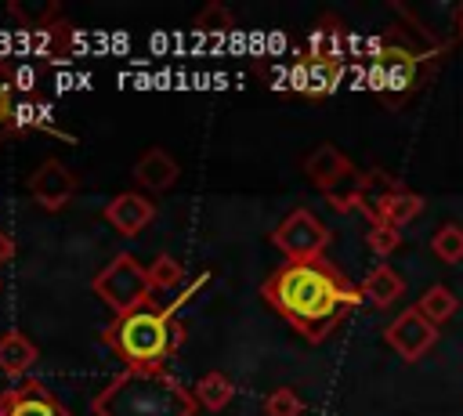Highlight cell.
<instances>
[{"instance_id":"15","label":"cell","mask_w":463,"mask_h":416,"mask_svg":"<svg viewBox=\"0 0 463 416\" xmlns=\"http://www.w3.org/2000/svg\"><path fill=\"white\" fill-rule=\"evenodd\" d=\"M36 344L25 336V333H18V329H11V333H4L0 336V369L7 373V376H22V373H29V365L36 362Z\"/></svg>"},{"instance_id":"21","label":"cell","mask_w":463,"mask_h":416,"mask_svg":"<svg viewBox=\"0 0 463 416\" xmlns=\"http://www.w3.org/2000/svg\"><path fill=\"white\" fill-rule=\"evenodd\" d=\"M264 412L268 416H300L304 412V402L293 387H275L268 398H264Z\"/></svg>"},{"instance_id":"14","label":"cell","mask_w":463,"mask_h":416,"mask_svg":"<svg viewBox=\"0 0 463 416\" xmlns=\"http://www.w3.org/2000/svg\"><path fill=\"white\" fill-rule=\"evenodd\" d=\"M405 293V279L391 268V264H376L365 279H362V297L376 307H391L398 297Z\"/></svg>"},{"instance_id":"3","label":"cell","mask_w":463,"mask_h":416,"mask_svg":"<svg viewBox=\"0 0 463 416\" xmlns=\"http://www.w3.org/2000/svg\"><path fill=\"white\" fill-rule=\"evenodd\" d=\"M101 336L127 362V369L163 373V362L181 344V326L166 311H159L152 304H141V307H134L127 315H116L112 326Z\"/></svg>"},{"instance_id":"9","label":"cell","mask_w":463,"mask_h":416,"mask_svg":"<svg viewBox=\"0 0 463 416\" xmlns=\"http://www.w3.org/2000/svg\"><path fill=\"white\" fill-rule=\"evenodd\" d=\"M105 221L119 232V235H137V232H145L148 224H152V217H156V203L145 195V192H119V195H112L109 203H105Z\"/></svg>"},{"instance_id":"7","label":"cell","mask_w":463,"mask_h":416,"mask_svg":"<svg viewBox=\"0 0 463 416\" xmlns=\"http://www.w3.org/2000/svg\"><path fill=\"white\" fill-rule=\"evenodd\" d=\"M72 192H76V177H72V170H69L65 163H58V159H43V163L29 174V195H33V203L43 206V210H61V206L72 199Z\"/></svg>"},{"instance_id":"13","label":"cell","mask_w":463,"mask_h":416,"mask_svg":"<svg viewBox=\"0 0 463 416\" xmlns=\"http://www.w3.org/2000/svg\"><path fill=\"white\" fill-rule=\"evenodd\" d=\"M336 80H340V65H336L333 54H311V58L300 61L297 72H293L297 90L307 94V98H322V94H329V90L336 87Z\"/></svg>"},{"instance_id":"2","label":"cell","mask_w":463,"mask_h":416,"mask_svg":"<svg viewBox=\"0 0 463 416\" xmlns=\"http://www.w3.org/2000/svg\"><path fill=\"white\" fill-rule=\"evenodd\" d=\"M195 405V394H188L174 376L141 369H127L94 398L98 416H192Z\"/></svg>"},{"instance_id":"17","label":"cell","mask_w":463,"mask_h":416,"mask_svg":"<svg viewBox=\"0 0 463 416\" xmlns=\"http://www.w3.org/2000/svg\"><path fill=\"white\" fill-rule=\"evenodd\" d=\"M232 394H235V383H232V376H224V373H206V376H199V383H195V402L203 405V409H210V412H221L228 402H232Z\"/></svg>"},{"instance_id":"1","label":"cell","mask_w":463,"mask_h":416,"mask_svg":"<svg viewBox=\"0 0 463 416\" xmlns=\"http://www.w3.org/2000/svg\"><path fill=\"white\" fill-rule=\"evenodd\" d=\"M260 297L304 340L318 344L336 329L340 315L362 300V286H354L326 257H315V260H286L282 268H275L264 279Z\"/></svg>"},{"instance_id":"19","label":"cell","mask_w":463,"mask_h":416,"mask_svg":"<svg viewBox=\"0 0 463 416\" xmlns=\"http://www.w3.org/2000/svg\"><path fill=\"white\" fill-rule=\"evenodd\" d=\"M181 279H184V268H181L177 257H170V253L152 257V264H148V282H152V289H174V286H181Z\"/></svg>"},{"instance_id":"5","label":"cell","mask_w":463,"mask_h":416,"mask_svg":"<svg viewBox=\"0 0 463 416\" xmlns=\"http://www.w3.org/2000/svg\"><path fill=\"white\" fill-rule=\"evenodd\" d=\"M271 242L286 253V260H315L329 246V228L311 210H293L271 232Z\"/></svg>"},{"instance_id":"16","label":"cell","mask_w":463,"mask_h":416,"mask_svg":"<svg viewBox=\"0 0 463 416\" xmlns=\"http://www.w3.org/2000/svg\"><path fill=\"white\" fill-rule=\"evenodd\" d=\"M420 315L427 318V322H434V326H441V322H449L456 311H459V297L449 289V286H441V282H434L423 297H420Z\"/></svg>"},{"instance_id":"11","label":"cell","mask_w":463,"mask_h":416,"mask_svg":"<svg viewBox=\"0 0 463 416\" xmlns=\"http://www.w3.org/2000/svg\"><path fill=\"white\" fill-rule=\"evenodd\" d=\"M304 174H307V181L318 188V192H329L333 184H340L344 177H351L354 174V166H351V159L336 148V145H318L307 159H304Z\"/></svg>"},{"instance_id":"10","label":"cell","mask_w":463,"mask_h":416,"mask_svg":"<svg viewBox=\"0 0 463 416\" xmlns=\"http://www.w3.org/2000/svg\"><path fill=\"white\" fill-rule=\"evenodd\" d=\"M365 213H369V221H383L391 228H405L409 221H416L423 213V195H416L409 188H383L380 195L369 199Z\"/></svg>"},{"instance_id":"18","label":"cell","mask_w":463,"mask_h":416,"mask_svg":"<svg viewBox=\"0 0 463 416\" xmlns=\"http://www.w3.org/2000/svg\"><path fill=\"white\" fill-rule=\"evenodd\" d=\"M430 250H434L438 260L459 264L463 260V224H441L430 239Z\"/></svg>"},{"instance_id":"4","label":"cell","mask_w":463,"mask_h":416,"mask_svg":"<svg viewBox=\"0 0 463 416\" xmlns=\"http://www.w3.org/2000/svg\"><path fill=\"white\" fill-rule=\"evenodd\" d=\"M94 293L116 311V315H127L141 304H148V293H152V282H148V268L130 257V253H116L98 275H94Z\"/></svg>"},{"instance_id":"25","label":"cell","mask_w":463,"mask_h":416,"mask_svg":"<svg viewBox=\"0 0 463 416\" xmlns=\"http://www.w3.org/2000/svg\"><path fill=\"white\" fill-rule=\"evenodd\" d=\"M456 29H459V36H463V4H459V11H456Z\"/></svg>"},{"instance_id":"8","label":"cell","mask_w":463,"mask_h":416,"mask_svg":"<svg viewBox=\"0 0 463 416\" xmlns=\"http://www.w3.org/2000/svg\"><path fill=\"white\" fill-rule=\"evenodd\" d=\"M0 416H69V409L36 380H25L0 394Z\"/></svg>"},{"instance_id":"6","label":"cell","mask_w":463,"mask_h":416,"mask_svg":"<svg viewBox=\"0 0 463 416\" xmlns=\"http://www.w3.org/2000/svg\"><path fill=\"white\" fill-rule=\"evenodd\" d=\"M383 340L405 358V362H420L434 344H438V326L427 322L420 315V307H405L398 318H391V326L383 329Z\"/></svg>"},{"instance_id":"24","label":"cell","mask_w":463,"mask_h":416,"mask_svg":"<svg viewBox=\"0 0 463 416\" xmlns=\"http://www.w3.org/2000/svg\"><path fill=\"white\" fill-rule=\"evenodd\" d=\"M7 112H11V98H7V90L0 87V123L7 119Z\"/></svg>"},{"instance_id":"12","label":"cell","mask_w":463,"mask_h":416,"mask_svg":"<svg viewBox=\"0 0 463 416\" xmlns=\"http://www.w3.org/2000/svg\"><path fill=\"white\" fill-rule=\"evenodd\" d=\"M134 177H137V184H141L145 192H170V188L177 184V177H181V166H177V159H174L170 152L148 148V152L137 156Z\"/></svg>"},{"instance_id":"23","label":"cell","mask_w":463,"mask_h":416,"mask_svg":"<svg viewBox=\"0 0 463 416\" xmlns=\"http://www.w3.org/2000/svg\"><path fill=\"white\" fill-rule=\"evenodd\" d=\"M11 257H14V239H11V235L0 228V264H7Z\"/></svg>"},{"instance_id":"20","label":"cell","mask_w":463,"mask_h":416,"mask_svg":"<svg viewBox=\"0 0 463 416\" xmlns=\"http://www.w3.org/2000/svg\"><path fill=\"white\" fill-rule=\"evenodd\" d=\"M365 242L376 257H391L398 246H402V228H391L383 221H369V232H365Z\"/></svg>"},{"instance_id":"22","label":"cell","mask_w":463,"mask_h":416,"mask_svg":"<svg viewBox=\"0 0 463 416\" xmlns=\"http://www.w3.org/2000/svg\"><path fill=\"white\" fill-rule=\"evenodd\" d=\"M195 25L203 29V33H228L232 25H235V18H232V11L224 7V4H206L199 14H195Z\"/></svg>"}]
</instances>
